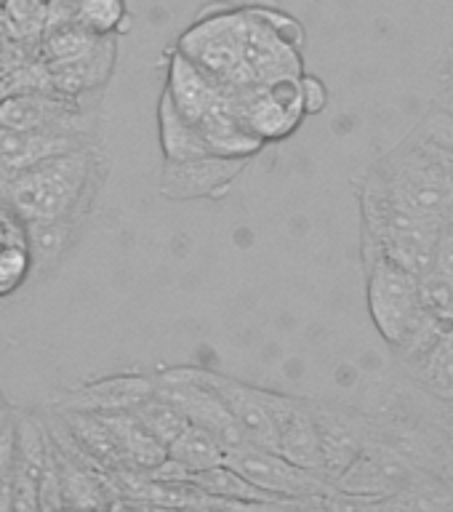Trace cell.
Instances as JSON below:
<instances>
[{"instance_id": "cell-1", "label": "cell", "mask_w": 453, "mask_h": 512, "mask_svg": "<svg viewBox=\"0 0 453 512\" xmlns=\"http://www.w3.org/2000/svg\"><path fill=\"white\" fill-rule=\"evenodd\" d=\"M99 152L96 147L51 155L30 166L16 168L6 200L24 222L32 219H86L99 190Z\"/></svg>"}, {"instance_id": "cell-2", "label": "cell", "mask_w": 453, "mask_h": 512, "mask_svg": "<svg viewBox=\"0 0 453 512\" xmlns=\"http://www.w3.org/2000/svg\"><path fill=\"white\" fill-rule=\"evenodd\" d=\"M363 251L368 259V312L374 326L392 347L424 358L448 334H443V328L424 310L419 275L379 251Z\"/></svg>"}, {"instance_id": "cell-3", "label": "cell", "mask_w": 453, "mask_h": 512, "mask_svg": "<svg viewBox=\"0 0 453 512\" xmlns=\"http://www.w3.org/2000/svg\"><path fill=\"white\" fill-rule=\"evenodd\" d=\"M246 8L243 11H219L216 16H200L190 30L179 38L176 51L216 78L227 91L251 86L254 78L246 67L243 40H246Z\"/></svg>"}, {"instance_id": "cell-4", "label": "cell", "mask_w": 453, "mask_h": 512, "mask_svg": "<svg viewBox=\"0 0 453 512\" xmlns=\"http://www.w3.org/2000/svg\"><path fill=\"white\" fill-rule=\"evenodd\" d=\"M224 464H230L232 470L240 472L254 486L280 499L296 502L299 507H328L326 496L339 494L336 483H331L326 475L304 470L280 454L278 448L246 443V446L227 451Z\"/></svg>"}, {"instance_id": "cell-5", "label": "cell", "mask_w": 453, "mask_h": 512, "mask_svg": "<svg viewBox=\"0 0 453 512\" xmlns=\"http://www.w3.org/2000/svg\"><path fill=\"white\" fill-rule=\"evenodd\" d=\"M227 94H230V102L238 112V118L262 142L283 139L307 115L302 96V78L278 80V83H270V86L251 83V86L230 88Z\"/></svg>"}, {"instance_id": "cell-6", "label": "cell", "mask_w": 453, "mask_h": 512, "mask_svg": "<svg viewBox=\"0 0 453 512\" xmlns=\"http://www.w3.org/2000/svg\"><path fill=\"white\" fill-rule=\"evenodd\" d=\"M155 384H158L160 395L179 406V411L192 424H200L214 432L227 451L251 443L227 403L206 382H200L198 376L192 374V366L166 368V371L155 374Z\"/></svg>"}, {"instance_id": "cell-7", "label": "cell", "mask_w": 453, "mask_h": 512, "mask_svg": "<svg viewBox=\"0 0 453 512\" xmlns=\"http://www.w3.org/2000/svg\"><path fill=\"white\" fill-rule=\"evenodd\" d=\"M0 126L16 131H64V134H83L86 131V112L75 96L56 94L48 88H24L0 104Z\"/></svg>"}, {"instance_id": "cell-8", "label": "cell", "mask_w": 453, "mask_h": 512, "mask_svg": "<svg viewBox=\"0 0 453 512\" xmlns=\"http://www.w3.org/2000/svg\"><path fill=\"white\" fill-rule=\"evenodd\" d=\"M192 374L200 382H206L219 398L227 403L232 416L246 432V438L256 446L278 448V416H275V392L259 390L246 382L230 379V376L206 371V368H192Z\"/></svg>"}, {"instance_id": "cell-9", "label": "cell", "mask_w": 453, "mask_h": 512, "mask_svg": "<svg viewBox=\"0 0 453 512\" xmlns=\"http://www.w3.org/2000/svg\"><path fill=\"white\" fill-rule=\"evenodd\" d=\"M246 40H243V56L254 83L270 86L278 80L302 78V54L294 40H288L267 19L256 14L254 8H246Z\"/></svg>"}, {"instance_id": "cell-10", "label": "cell", "mask_w": 453, "mask_h": 512, "mask_svg": "<svg viewBox=\"0 0 453 512\" xmlns=\"http://www.w3.org/2000/svg\"><path fill=\"white\" fill-rule=\"evenodd\" d=\"M155 376L142 374H115L83 382L70 390L56 392L51 408L56 411H94V414H112V411H134L142 400L155 392Z\"/></svg>"}, {"instance_id": "cell-11", "label": "cell", "mask_w": 453, "mask_h": 512, "mask_svg": "<svg viewBox=\"0 0 453 512\" xmlns=\"http://www.w3.org/2000/svg\"><path fill=\"white\" fill-rule=\"evenodd\" d=\"M248 158H222V155H203L192 160H166L160 176V192L171 200H195L224 195L240 176V168Z\"/></svg>"}, {"instance_id": "cell-12", "label": "cell", "mask_w": 453, "mask_h": 512, "mask_svg": "<svg viewBox=\"0 0 453 512\" xmlns=\"http://www.w3.org/2000/svg\"><path fill=\"white\" fill-rule=\"evenodd\" d=\"M275 416H278V451L304 470L326 475L323 446H320L318 411L310 403L286 398L275 392Z\"/></svg>"}, {"instance_id": "cell-13", "label": "cell", "mask_w": 453, "mask_h": 512, "mask_svg": "<svg viewBox=\"0 0 453 512\" xmlns=\"http://www.w3.org/2000/svg\"><path fill=\"white\" fill-rule=\"evenodd\" d=\"M115 56H118L115 35H107V38H99V43L78 59L46 62V88L56 91V94L80 99L83 94L102 88L110 80Z\"/></svg>"}, {"instance_id": "cell-14", "label": "cell", "mask_w": 453, "mask_h": 512, "mask_svg": "<svg viewBox=\"0 0 453 512\" xmlns=\"http://www.w3.org/2000/svg\"><path fill=\"white\" fill-rule=\"evenodd\" d=\"M163 91L171 96V102L192 123H200L227 96V88L216 78H211L206 70H200L198 64L187 59L182 51L171 54V62H168V83Z\"/></svg>"}, {"instance_id": "cell-15", "label": "cell", "mask_w": 453, "mask_h": 512, "mask_svg": "<svg viewBox=\"0 0 453 512\" xmlns=\"http://www.w3.org/2000/svg\"><path fill=\"white\" fill-rule=\"evenodd\" d=\"M318 424H320V446H323V467H326V478L331 483L347 475L355 467L363 448H366V435L358 424L352 422L350 416L334 408H318Z\"/></svg>"}, {"instance_id": "cell-16", "label": "cell", "mask_w": 453, "mask_h": 512, "mask_svg": "<svg viewBox=\"0 0 453 512\" xmlns=\"http://www.w3.org/2000/svg\"><path fill=\"white\" fill-rule=\"evenodd\" d=\"M27 280H32L27 222L0 200V302L11 299Z\"/></svg>"}, {"instance_id": "cell-17", "label": "cell", "mask_w": 453, "mask_h": 512, "mask_svg": "<svg viewBox=\"0 0 453 512\" xmlns=\"http://www.w3.org/2000/svg\"><path fill=\"white\" fill-rule=\"evenodd\" d=\"M107 427H110L112 438L118 443L120 456L126 462V470H139L150 472L155 470L158 464H163L168 459V446L160 443L155 435H152L144 422L134 411H112V414H102Z\"/></svg>"}, {"instance_id": "cell-18", "label": "cell", "mask_w": 453, "mask_h": 512, "mask_svg": "<svg viewBox=\"0 0 453 512\" xmlns=\"http://www.w3.org/2000/svg\"><path fill=\"white\" fill-rule=\"evenodd\" d=\"M83 219H32L27 222V240L32 254V280H46L70 254L80 235Z\"/></svg>"}, {"instance_id": "cell-19", "label": "cell", "mask_w": 453, "mask_h": 512, "mask_svg": "<svg viewBox=\"0 0 453 512\" xmlns=\"http://www.w3.org/2000/svg\"><path fill=\"white\" fill-rule=\"evenodd\" d=\"M203 136H206L208 147L214 155L222 158H251L262 150V139L246 128V123L238 118V112L232 107L230 94L224 96L222 102L216 104L214 110L208 112L206 118L198 123Z\"/></svg>"}, {"instance_id": "cell-20", "label": "cell", "mask_w": 453, "mask_h": 512, "mask_svg": "<svg viewBox=\"0 0 453 512\" xmlns=\"http://www.w3.org/2000/svg\"><path fill=\"white\" fill-rule=\"evenodd\" d=\"M158 126L160 147H163L166 160H192L203 158V155H214L198 123H192L187 115H182L166 91L160 96Z\"/></svg>"}, {"instance_id": "cell-21", "label": "cell", "mask_w": 453, "mask_h": 512, "mask_svg": "<svg viewBox=\"0 0 453 512\" xmlns=\"http://www.w3.org/2000/svg\"><path fill=\"white\" fill-rule=\"evenodd\" d=\"M168 459H174L190 472H203L211 467H219L227 459V448L214 432L200 427V424H187L176 440L168 446Z\"/></svg>"}, {"instance_id": "cell-22", "label": "cell", "mask_w": 453, "mask_h": 512, "mask_svg": "<svg viewBox=\"0 0 453 512\" xmlns=\"http://www.w3.org/2000/svg\"><path fill=\"white\" fill-rule=\"evenodd\" d=\"M134 414L139 416L144 422V427H147L160 443H166V446H171L176 440V435L190 424V419L179 411V406H174L171 400L160 395L158 387H155V392H152L150 398L142 400V403L134 408Z\"/></svg>"}, {"instance_id": "cell-23", "label": "cell", "mask_w": 453, "mask_h": 512, "mask_svg": "<svg viewBox=\"0 0 453 512\" xmlns=\"http://www.w3.org/2000/svg\"><path fill=\"white\" fill-rule=\"evenodd\" d=\"M72 19L94 35L107 38V35H115L126 27V0H78Z\"/></svg>"}, {"instance_id": "cell-24", "label": "cell", "mask_w": 453, "mask_h": 512, "mask_svg": "<svg viewBox=\"0 0 453 512\" xmlns=\"http://www.w3.org/2000/svg\"><path fill=\"white\" fill-rule=\"evenodd\" d=\"M99 38L102 35H94L72 19L48 35L46 43H43V54H46V62H70V59L88 54L99 43Z\"/></svg>"}, {"instance_id": "cell-25", "label": "cell", "mask_w": 453, "mask_h": 512, "mask_svg": "<svg viewBox=\"0 0 453 512\" xmlns=\"http://www.w3.org/2000/svg\"><path fill=\"white\" fill-rule=\"evenodd\" d=\"M419 283L427 315L443 328V334H453V280L438 270H430L419 278Z\"/></svg>"}, {"instance_id": "cell-26", "label": "cell", "mask_w": 453, "mask_h": 512, "mask_svg": "<svg viewBox=\"0 0 453 512\" xmlns=\"http://www.w3.org/2000/svg\"><path fill=\"white\" fill-rule=\"evenodd\" d=\"M419 363L424 384L440 398L453 400V334L443 336L424 358H419Z\"/></svg>"}, {"instance_id": "cell-27", "label": "cell", "mask_w": 453, "mask_h": 512, "mask_svg": "<svg viewBox=\"0 0 453 512\" xmlns=\"http://www.w3.org/2000/svg\"><path fill=\"white\" fill-rule=\"evenodd\" d=\"M422 136L427 144L453 155V112L438 104V110H432L422 123Z\"/></svg>"}, {"instance_id": "cell-28", "label": "cell", "mask_w": 453, "mask_h": 512, "mask_svg": "<svg viewBox=\"0 0 453 512\" xmlns=\"http://www.w3.org/2000/svg\"><path fill=\"white\" fill-rule=\"evenodd\" d=\"M440 275L453 280V224H443V232H440L438 246H435V267Z\"/></svg>"}, {"instance_id": "cell-29", "label": "cell", "mask_w": 453, "mask_h": 512, "mask_svg": "<svg viewBox=\"0 0 453 512\" xmlns=\"http://www.w3.org/2000/svg\"><path fill=\"white\" fill-rule=\"evenodd\" d=\"M302 96L307 115H315V112H320L326 107V86H323V80H318L315 75H302Z\"/></svg>"}, {"instance_id": "cell-30", "label": "cell", "mask_w": 453, "mask_h": 512, "mask_svg": "<svg viewBox=\"0 0 453 512\" xmlns=\"http://www.w3.org/2000/svg\"><path fill=\"white\" fill-rule=\"evenodd\" d=\"M16 459V419L8 430L0 432V478H6L14 472Z\"/></svg>"}, {"instance_id": "cell-31", "label": "cell", "mask_w": 453, "mask_h": 512, "mask_svg": "<svg viewBox=\"0 0 453 512\" xmlns=\"http://www.w3.org/2000/svg\"><path fill=\"white\" fill-rule=\"evenodd\" d=\"M16 91H24V88L19 86V78H16L14 72L0 70V104L6 102L11 94H16Z\"/></svg>"}, {"instance_id": "cell-32", "label": "cell", "mask_w": 453, "mask_h": 512, "mask_svg": "<svg viewBox=\"0 0 453 512\" xmlns=\"http://www.w3.org/2000/svg\"><path fill=\"white\" fill-rule=\"evenodd\" d=\"M14 419H16V408L8 403L6 392L0 390V432L8 430V427L14 424Z\"/></svg>"}, {"instance_id": "cell-33", "label": "cell", "mask_w": 453, "mask_h": 512, "mask_svg": "<svg viewBox=\"0 0 453 512\" xmlns=\"http://www.w3.org/2000/svg\"><path fill=\"white\" fill-rule=\"evenodd\" d=\"M443 80H446V83H448L446 88H453V54L448 56L446 67H443Z\"/></svg>"}, {"instance_id": "cell-34", "label": "cell", "mask_w": 453, "mask_h": 512, "mask_svg": "<svg viewBox=\"0 0 453 512\" xmlns=\"http://www.w3.org/2000/svg\"><path fill=\"white\" fill-rule=\"evenodd\" d=\"M440 107H446V110L453 112V88H446V94L440 96Z\"/></svg>"}]
</instances>
